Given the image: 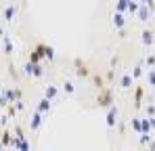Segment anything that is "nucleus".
Segmentation results:
<instances>
[{
    "label": "nucleus",
    "mask_w": 155,
    "mask_h": 151,
    "mask_svg": "<svg viewBox=\"0 0 155 151\" xmlns=\"http://www.w3.org/2000/svg\"><path fill=\"white\" fill-rule=\"evenodd\" d=\"M97 103H99L101 107H113V90H111L109 86L101 88L99 95H97Z\"/></svg>",
    "instance_id": "f257e3e1"
},
{
    "label": "nucleus",
    "mask_w": 155,
    "mask_h": 151,
    "mask_svg": "<svg viewBox=\"0 0 155 151\" xmlns=\"http://www.w3.org/2000/svg\"><path fill=\"white\" fill-rule=\"evenodd\" d=\"M74 63H76V67H78V69H76V74L80 76V78H88V76H90V72L86 69V65H84V63H82L80 59H76Z\"/></svg>",
    "instance_id": "20e7f679"
},
{
    "label": "nucleus",
    "mask_w": 155,
    "mask_h": 151,
    "mask_svg": "<svg viewBox=\"0 0 155 151\" xmlns=\"http://www.w3.org/2000/svg\"><path fill=\"white\" fill-rule=\"evenodd\" d=\"M54 97H57V86H48V88H46V95H44V99H54Z\"/></svg>",
    "instance_id": "6ab92c4d"
},
{
    "label": "nucleus",
    "mask_w": 155,
    "mask_h": 151,
    "mask_svg": "<svg viewBox=\"0 0 155 151\" xmlns=\"http://www.w3.org/2000/svg\"><path fill=\"white\" fill-rule=\"evenodd\" d=\"M143 42H145V44H151V42H153V32H151V29H145V32H143Z\"/></svg>",
    "instance_id": "f3484780"
},
{
    "label": "nucleus",
    "mask_w": 155,
    "mask_h": 151,
    "mask_svg": "<svg viewBox=\"0 0 155 151\" xmlns=\"http://www.w3.org/2000/svg\"><path fill=\"white\" fill-rule=\"evenodd\" d=\"M143 2H149V0H143Z\"/></svg>",
    "instance_id": "7c9ffc66"
},
{
    "label": "nucleus",
    "mask_w": 155,
    "mask_h": 151,
    "mask_svg": "<svg viewBox=\"0 0 155 151\" xmlns=\"http://www.w3.org/2000/svg\"><path fill=\"white\" fill-rule=\"evenodd\" d=\"M149 82L155 86V72H149Z\"/></svg>",
    "instance_id": "bb28decb"
},
{
    "label": "nucleus",
    "mask_w": 155,
    "mask_h": 151,
    "mask_svg": "<svg viewBox=\"0 0 155 151\" xmlns=\"http://www.w3.org/2000/svg\"><path fill=\"white\" fill-rule=\"evenodd\" d=\"M27 74L29 76H36V78H42L44 76V69H42V65L38 63V65H34V63H27Z\"/></svg>",
    "instance_id": "7ed1b4c3"
},
{
    "label": "nucleus",
    "mask_w": 155,
    "mask_h": 151,
    "mask_svg": "<svg viewBox=\"0 0 155 151\" xmlns=\"http://www.w3.org/2000/svg\"><path fill=\"white\" fill-rule=\"evenodd\" d=\"M140 74H143V69H140V67H134V72H132V76H134V78H138Z\"/></svg>",
    "instance_id": "a878e982"
},
{
    "label": "nucleus",
    "mask_w": 155,
    "mask_h": 151,
    "mask_svg": "<svg viewBox=\"0 0 155 151\" xmlns=\"http://www.w3.org/2000/svg\"><path fill=\"white\" fill-rule=\"evenodd\" d=\"M151 151H155V145H151Z\"/></svg>",
    "instance_id": "c756f323"
},
{
    "label": "nucleus",
    "mask_w": 155,
    "mask_h": 151,
    "mask_svg": "<svg viewBox=\"0 0 155 151\" xmlns=\"http://www.w3.org/2000/svg\"><path fill=\"white\" fill-rule=\"evenodd\" d=\"M4 50H6V55H11V52H13V44H11V40H8V38H4Z\"/></svg>",
    "instance_id": "4be33fe9"
},
{
    "label": "nucleus",
    "mask_w": 155,
    "mask_h": 151,
    "mask_svg": "<svg viewBox=\"0 0 155 151\" xmlns=\"http://www.w3.org/2000/svg\"><path fill=\"white\" fill-rule=\"evenodd\" d=\"M143 97H145V90H143L140 86H136V90H134V107H140Z\"/></svg>",
    "instance_id": "423d86ee"
},
{
    "label": "nucleus",
    "mask_w": 155,
    "mask_h": 151,
    "mask_svg": "<svg viewBox=\"0 0 155 151\" xmlns=\"http://www.w3.org/2000/svg\"><path fill=\"white\" fill-rule=\"evenodd\" d=\"M128 4H130V0H117V4H115V13H124V11H128Z\"/></svg>",
    "instance_id": "9b49d317"
},
{
    "label": "nucleus",
    "mask_w": 155,
    "mask_h": 151,
    "mask_svg": "<svg viewBox=\"0 0 155 151\" xmlns=\"http://www.w3.org/2000/svg\"><path fill=\"white\" fill-rule=\"evenodd\" d=\"M40 124H42V113L36 111V113H34V120H31V130H36Z\"/></svg>",
    "instance_id": "4468645a"
},
{
    "label": "nucleus",
    "mask_w": 155,
    "mask_h": 151,
    "mask_svg": "<svg viewBox=\"0 0 155 151\" xmlns=\"http://www.w3.org/2000/svg\"><path fill=\"white\" fill-rule=\"evenodd\" d=\"M65 90H67V92H74V84H71V82H65Z\"/></svg>",
    "instance_id": "393cba45"
},
{
    "label": "nucleus",
    "mask_w": 155,
    "mask_h": 151,
    "mask_svg": "<svg viewBox=\"0 0 155 151\" xmlns=\"http://www.w3.org/2000/svg\"><path fill=\"white\" fill-rule=\"evenodd\" d=\"M4 95H6L8 103H15V101H19V99H21V90H19V88H17V90H6Z\"/></svg>",
    "instance_id": "0eeeda50"
},
{
    "label": "nucleus",
    "mask_w": 155,
    "mask_h": 151,
    "mask_svg": "<svg viewBox=\"0 0 155 151\" xmlns=\"http://www.w3.org/2000/svg\"><path fill=\"white\" fill-rule=\"evenodd\" d=\"M140 143H149V134H140Z\"/></svg>",
    "instance_id": "cd10ccee"
},
{
    "label": "nucleus",
    "mask_w": 155,
    "mask_h": 151,
    "mask_svg": "<svg viewBox=\"0 0 155 151\" xmlns=\"http://www.w3.org/2000/svg\"><path fill=\"white\" fill-rule=\"evenodd\" d=\"M40 59H42V55H40V52H38L36 49H31V52H29V63L38 65V63H40Z\"/></svg>",
    "instance_id": "9d476101"
},
{
    "label": "nucleus",
    "mask_w": 155,
    "mask_h": 151,
    "mask_svg": "<svg viewBox=\"0 0 155 151\" xmlns=\"http://www.w3.org/2000/svg\"><path fill=\"white\" fill-rule=\"evenodd\" d=\"M13 15H15V6L11 4V6H6V11H4V19H6V21H11V19H13Z\"/></svg>",
    "instance_id": "aec40b11"
},
{
    "label": "nucleus",
    "mask_w": 155,
    "mask_h": 151,
    "mask_svg": "<svg viewBox=\"0 0 155 151\" xmlns=\"http://www.w3.org/2000/svg\"><path fill=\"white\" fill-rule=\"evenodd\" d=\"M92 82L97 84V88H99V90H101V88H105V80H103V76L92 74Z\"/></svg>",
    "instance_id": "dca6fc26"
},
{
    "label": "nucleus",
    "mask_w": 155,
    "mask_h": 151,
    "mask_svg": "<svg viewBox=\"0 0 155 151\" xmlns=\"http://www.w3.org/2000/svg\"><path fill=\"white\" fill-rule=\"evenodd\" d=\"M0 143H2V147H6V145H13V143H15V139L11 136V132H2Z\"/></svg>",
    "instance_id": "6e6552de"
},
{
    "label": "nucleus",
    "mask_w": 155,
    "mask_h": 151,
    "mask_svg": "<svg viewBox=\"0 0 155 151\" xmlns=\"http://www.w3.org/2000/svg\"><path fill=\"white\" fill-rule=\"evenodd\" d=\"M128 11H130V13H138V4H136L134 0H130V4H128Z\"/></svg>",
    "instance_id": "5701e85b"
},
{
    "label": "nucleus",
    "mask_w": 155,
    "mask_h": 151,
    "mask_svg": "<svg viewBox=\"0 0 155 151\" xmlns=\"http://www.w3.org/2000/svg\"><path fill=\"white\" fill-rule=\"evenodd\" d=\"M13 145H15L19 151H29V145H27L25 139H15V143H13Z\"/></svg>",
    "instance_id": "1a4fd4ad"
},
{
    "label": "nucleus",
    "mask_w": 155,
    "mask_h": 151,
    "mask_svg": "<svg viewBox=\"0 0 155 151\" xmlns=\"http://www.w3.org/2000/svg\"><path fill=\"white\" fill-rule=\"evenodd\" d=\"M48 109H51V101L42 99V101H40V105H38V111H40V113H46Z\"/></svg>",
    "instance_id": "ddd939ff"
},
{
    "label": "nucleus",
    "mask_w": 155,
    "mask_h": 151,
    "mask_svg": "<svg viewBox=\"0 0 155 151\" xmlns=\"http://www.w3.org/2000/svg\"><path fill=\"white\" fill-rule=\"evenodd\" d=\"M113 23H115V27H124V15L122 13H115V17H113Z\"/></svg>",
    "instance_id": "a211bd4d"
},
{
    "label": "nucleus",
    "mask_w": 155,
    "mask_h": 151,
    "mask_svg": "<svg viewBox=\"0 0 155 151\" xmlns=\"http://www.w3.org/2000/svg\"><path fill=\"white\" fill-rule=\"evenodd\" d=\"M132 128H134L136 132H140V120H138V118H134V120H132Z\"/></svg>",
    "instance_id": "b1692460"
},
{
    "label": "nucleus",
    "mask_w": 155,
    "mask_h": 151,
    "mask_svg": "<svg viewBox=\"0 0 155 151\" xmlns=\"http://www.w3.org/2000/svg\"><path fill=\"white\" fill-rule=\"evenodd\" d=\"M138 17H140V21H147V17H149V6L147 4H143L138 8Z\"/></svg>",
    "instance_id": "2eb2a0df"
},
{
    "label": "nucleus",
    "mask_w": 155,
    "mask_h": 151,
    "mask_svg": "<svg viewBox=\"0 0 155 151\" xmlns=\"http://www.w3.org/2000/svg\"><path fill=\"white\" fill-rule=\"evenodd\" d=\"M151 132V120H140V134H149Z\"/></svg>",
    "instance_id": "f8f14e48"
},
{
    "label": "nucleus",
    "mask_w": 155,
    "mask_h": 151,
    "mask_svg": "<svg viewBox=\"0 0 155 151\" xmlns=\"http://www.w3.org/2000/svg\"><path fill=\"white\" fill-rule=\"evenodd\" d=\"M34 49L38 50L42 57H48V59H52V57H54V50H52V46H48V44H42V42H40V44H36Z\"/></svg>",
    "instance_id": "f03ea898"
},
{
    "label": "nucleus",
    "mask_w": 155,
    "mask_h": 151,
    "mask_svg": "<svg viewBox=\"0 0 155 151\" xmlns=\"http://www.w3.org/2000/svg\"><path fill=\"white\" fill-rule=\"evenodd\" d=\"M115 118H117V109L115 107H109V113H107V126L109 128L115 126Z\"/></svg>",
    "instance_id": "39448f33"
},
{
    "label": "nucleus",
    "mask_w": 155,
    "mask_h": 151,
    "mask_svg": "<svg viewBox=\"0 0 155 151\" xmlns=\"http://www.w3.org/2000/svg\"><path fill=\"white\" fill-rule=\"evenodd\" d=\"M122 86L124 88H130L132 86V76H122Z\"/></svg>",
    "instance_id": "412c9836"
},
{
    "label": "nucleus",
    "mask_w": 155,
    "mask_h": 151,
    "mask_svg": "<svg viewBox=\"0 0 155 151\" xmlns=\"http://www.w3.org/2000/svg\"><path fill=\"white\" fill-rule=\"evenodd\" d=\"M155 126V118H151V128H153Z\"/></svg>",
    "instance_id": "c85d7f7f"
}]
</instances>
